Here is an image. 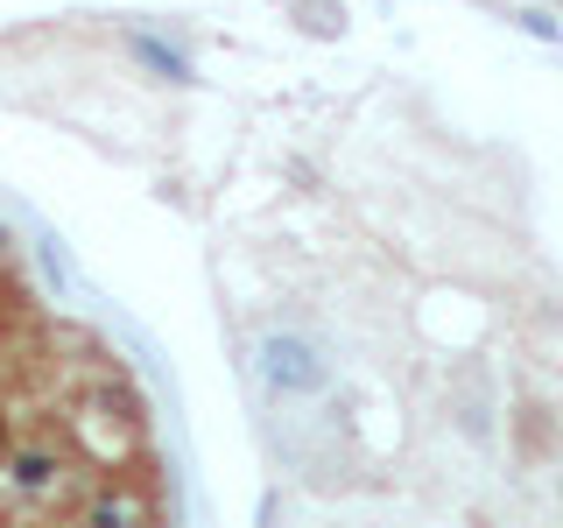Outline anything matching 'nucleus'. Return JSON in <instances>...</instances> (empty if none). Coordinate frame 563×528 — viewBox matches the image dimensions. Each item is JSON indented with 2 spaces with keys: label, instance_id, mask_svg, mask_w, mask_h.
I'll return each mask as SVG.
<instances>
[{
  "label": "nucleus",
  "instance_id": "f257e3e1",
  "mask_svg": "<svg viewBox=\"0 0 563 528\" xmlns=\"http://www.w3.org/2000/svg\"><path fill=\"white\" fill-rule=\"evenodd\" d=\"M78 528H148V493L128 486L120 472H106V480H99L92 493H85Z\"/></svg>",
  "mask_w": 563,
  "mask_h": 528
},
{
  "label": "nucleus",
  "instance_id": "f03ea898",
  "mask_svg": "<svg viewBox=\"0 0 563 528\" xmlns=\"http://www.w3.org/2000/svg\"><path fill=\"white\" fill-rule=\"evenodd\" d=\"M268 366H275L282 387H317V381H324V374H317V360H310L296 339H275V345H268Z\"/></svg>",
  "mask_w": 563,
  "mask_h": 528
}]
</instances>
